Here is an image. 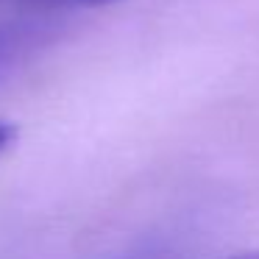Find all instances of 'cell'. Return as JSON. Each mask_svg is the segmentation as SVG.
<instances>
[{
    "mask_svg": "<svg viewBox=\"0 0 259 259\" xmlns=\"http://www.w3.org/2000/svg\"><path fill=\"white\" fill-rule=\"evenodd\" d=\"M42 34L34 25H0V81L6 78L17 64L39 48Z\"/></svg>",
    "mask_w": 259,
    "mask_h": 259,
    "instance_id": "6da1fadb",
    "label": "cell"
},
{
    "mask_svg": "<svg viewBox=\"0 0 259 259\" xmlns=\"http://www.w3.org/2000/svg\"><path fill=\"white\" fill-rule=\"evenodd\" d=\"M12 6H28V9H92V6H106L114 0H0Z\"/></svg>",
    "mask_w": 259,
    "mask_h": 259,
    "instance_id": "7a4b0ae2",
    "label": "cell"
},
{
    "mask_svg": "<svg viewBox=\"0 0 259 259\" xmlns=\"http://www.w3.org/2000/svg\"><path fill=\"white\" fill-rule=\"evenodd\" d=\"M12 140H14V125L6 123V120H0V153L12 145Z\"/></svg>",
    "mask_w": 259,
    "mask_h": 259,
    "instance_id": "3957f363",
    "label": "cell"
},
{
    "mask_svg": "<svg viewBox=\"0 0 259 259\" xmlns=\"http://www.w3.org/2000/svg\"><path fill=\"white\" fill-rule=\"evenodd\" d=\"M231 259H259V251H253V253H240V256H231Z\"/></svg>",
    "mask_w": 259,
    "mask_h": 259,
    "instance_id": "277c9868",
    "label": "cell"
}]
</instances>
